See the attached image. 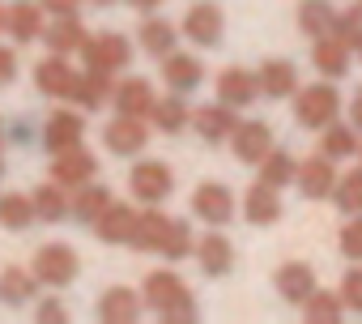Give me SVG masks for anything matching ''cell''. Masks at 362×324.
Listing matches in <instances>:
<instances>
[{"label": "cell", "instance_id": "obj_1", "mask_svg": "<svg viewBox=\"0 0 362 324\" xmlns=\"http://www.w3.org/2000/svg\"><path fill=\"white\" fill-rule=\"evenodd\" d=\"M141 299L166 324H188V320H197V299H192V290L184 286V277H179L175 269H153L145 277V286H141Z\"/></svg>", "mask_w": 362, "mask_h": 324}, {"label": "cell", "instance_id": "obj_2", "mask_svg": "<svg viewBox=\"0 0 362 324\" xmlns=\"http://www.w3.org/2000/svg\"><path fill=\"white\" fill-rule=\"evenodd\" d=\"M294 120H298L303 128H311V132H320V128H328L332 120H341V94L332 90L328 77L294 94Z\"/></svg>", "mask_w": 362, "mask_h": 324}, {"label": "cell", "instance_id": "obj_3", "mask_svg": "<svg viewBox=\"0 0 362 324\" xmlns=\"http://www.w3.org/2000/svg\"><path fill=\"white\" fill-rule=\"evenodd\" d=\"M30 273L39 277V286L64 290V286L77 282L81 256H77V248H69V243H43V248L35 252V260H30Z\"/></svg>", "mask_w": 362, "mask_h": 324}, {"label": "cell", "instance_id": "obj_4", "mask_svg": "<svg viewBox=\"0 0 362 324\" xmlns=\"http://www.w3.org/2000/svg\"><path fill=\"white\" fill-rule=\"evenodd\" d=\"M77 56H81L86 69H98V73H124V69L132 64V43H128L119 30H107V35H98V39L86 35V43L77 47Z\"/></svg>", "mask_w": 362, "mask_h": 324}, {"label": "cell", "instance_id": "obj_5", "mask_svg": "<svg viewBox=\"0 0 362 324\" xmlns=\"http://www.w3.org/2000/svg\"><path fill=\"white\" fill-rule=\"evenodd\" d=\"M128 188L141 205H162L175 192V171L166 167L162 158H141L136 167L128 171Z\"/></svg>", "mask_w": 362, "mask_h": 324}, {"label": "cell", "instance_id": "obj_6", "mask_svg": "<svg viewBox=\"0 0 362 324\" xmlns=\"http://www.w3.org/2000/svg\"><path fill=\"white\" fill-rule=\"evenodd\" d=\"M222 30H226V13L214 5V0H197V5H188L184 26H179V35H184L188 43H197V47H218Z\"/></svg>", "mask_w": 362, "mask_h": 324}, {"label": "cell", "instance_id": "obj_7", "mask_svg": "<svg viewBox=\"0 0 362 324\" xmlns=\"http://www.w3.org/2000/svg\"><path fill=\"white\" fill-rule=\"evenodd\" d=\"M103 145H107L115 158H141L145 145H149V124L136 120V115H119V111H115V120L103 128Z\"/></svg>", "mask_w": 362, "mask_h": 324}, {"label": "cell", "instance_id": "obj_8", "mask_svg": "<svg viewBox=\"0 0 362 324\" xmlns=\"http://www.w3.org/2000/svg\"><path fill=\"white\" fill-rule=\"evenodd\" d=\"M192 214L205 226H230V218H235V192L226 184H218V180H205L192 192Z\"/></svg>", "mask_w": 362, "mask_h": 324}, {"label": "cell", "instance_id": "obj_9", "mask_svg": "<svg viewBox=\"0 0 362 324\" xmlns=\"http://www.w3.org/2000/svg\"><path fill=\"white\" fill-rule=\"evenodd\" d=\"M94 171H98V158H94L86 145H69V149H56V154H52V180L64 184L69 192L81 188V184H90Z\"/></svg>", "mask_w": 362, "mask_h": 324}, {"label": "cell", "instance_id": "obj_10", "mask_svg": "<svg viewBox=\"0 0 362 324\" xmlns=\"http://www.w3.org/2000/svg\"><path fill=\"white\" fill-rule=\"evenodd\" d=\"M294 184H298V192H303L307 201H332V188H337V167H332V158H324V154L303 158Z\"/></svg>", "mask_w": 362, "mask_h": 324}, {"label": "cell", "instance_id": "obj_11", "mask_svg": "<svg viewBox=\"0 0 362 324\" xmlns=\"http://www.w3.org/2000/svg\"><path fill=\"white\" fill-rule=\"evenodd\" d=\"M73 86H77V69L69 64V56L47 52V60L35 64V90L43 98H73Z\"/></svg>", "mask_w": 362, "mask_h": 324}, {"label": "cell", "instance_id": "obj_12", "mask_svg": "<svg viewBox=\"0 0 362 324\" xmlns=\"http://www.w3.org/2000/svg\"><path fill=\"white\" fill-rule=\"evenodd\" d=\"M162 81H166V90H175V94H197L201 86H205V64L192 56V52H170V56H162Z\"/></svg>", "mask_w": 362, "mask_h": 324}, {"label": "cell", "instance_id": "obj_13", "mask_svg": "<svg viewBox=\"0 0 362 324\" xmlns=\"http://www.w3.org/2000/svg\"><path fill=\"white\" fill-rule=\"evenodd\" d=\"M235 128H239V115H235V107H226V103H209V107H197V111H192V132H197L205 145H226Z\"/></svg>", "mask_w": 362, "mask_h": 324}, {"label": "cell", "instance_id": "obj_14", "mask_svg": "<svg viewBox=\"0 0 362 324\" xmlns=\"http://www.w3.org/2000/svg\"><path fill=\"white\" fill-rule=\"evenodd\" d=\"M230 149L239 162H247V167H260V158L273 149V128L264 120H239V128L230 132Z\"/></svg>", "mask_w": 362, "mask_h": 324}, {"label": "cell", "instance_id": "obj_15", "mask_svg": "<svg viewBox=\"0 0 362 324\" xmlns=\"http://www.w3.org/2000/svg\"><path fill=\"white\" fill-rule=\"evenodd\" d=\"M349 56H354V47L341 43L337 35H320V39H311V64H315V73L328 77V81H341V77L349 73Z\"/></svg>", "mask_w": 362, "mask_h": 324}, {"label": "cell", "instance_id": "obj_16", "mask_svg": "<svg viewBox=\"0 0 362 324\" xmlns=\"http://www.w3.org/2000/svg\"><path fill=\"white\" fill-rule=\"evenodd\" d=\"M111 103H115V111H119V115L149 120V111H153L158 94H153V86H149L145 77H119V81H115V90H111Z\"/></svg>", "mask_w": 362, "mask_h": 324}, {"label": "cell", "instance_id": "obj_17", "mask_svg": "<svg viewBox=\"0 0 362 324\" xmlns=\"http://www.w3.org/2000/svg\"><path fill=\"white\" fill-rule=\"evenodd\" d=\"M281 188H273V184H264V180H256L247 192H243V218L252 222V226H273V222H281Z\"/></svg>", "mask_w": 362, "mask_h": 324}, {"label": "cell", "instance_id": "obj_18", "mask_svg": "<svg viewBox=\"0 0 362 324\" xmlns=\"http://www.w3.org/2000/svg\"><path fill=\"white\" fill-rule=\"evenodd\" d=\"M256 86H260V94L264 98H273V103H281V98H294L298 94V69L290 64V60H264L260 69H256Z\"/></svg>", "mask_w": 362, "mask_h": 324}, {"label": "cell", "instance_id": "obj_19", "mask_svg": "<svg viewBox=\"0 0 362 324\" xmlns=\"http://www.w3.org/2000/svg\"><path fill=\"white\" fill-rule=\"evenodd\" d=\"M197 265L209 273V277H226L235 269V248L230 239L222 235V226H209V235L197 239Z\"/></svg>", "mask_w": 362, "mask_h": 324}, {"label": "cell", "instance_id": "obj_20", "mask_svg": "<svg viewBox=\"0 0 362 324\" xmlns=\"http://www.w3.org/2000/svg\"><path fill=\"white\" fill-rule=\"evenodd\" d=\"M43 18H47V13H43L39 0H18V5H9V26H5V35H9L18 47H26V43L43 39V30H47Z\"/></svg>", "mask_w": 362, "mask_h": 324}, {"label": "cell", "instance_id": "obj_21", "mask_svg": "<svg viewBox=\"0 0 362 324\" xmlns=\"http://www.w3.org/2000/svg\"><path fill=\"white\" fill-rule=\"evenodd\" d=\"M86 141V120L81 111H52L47 124H43V145L56 154V149H69V145H81Z\"/></svg>", "mask_w": 362, "mask_h": 324}, {"label": "cell", "instance_id": "obj_22", "mask_svg": "<svg viewBox=\"0 0 362 324\" xmlns=\"http://www.w3.org/2000/svg\"><path fill=\"white\" fill-rule=\"evenodd\" d=\"M30 201H35V218H39V222H47V226H56V222L73 218V197H69V188H64V184H56V180L39 184V188L30 192Z\"/></svg>", "mask_w": 362, "mask_h": 324}, {"label": "cell", "instance_id": "obj_23", "mask_svg": "<svg viewBox=\"0 0 362 324\" xmlns=\"http://www.w3.org/2000/svg\"><path fill=\"white\" fill-rule=\"evenodd\" d=\"M141 307H145V299H141L136 290L111 286V290H103V299H98V320H103V324H132V320L141 316Z\"/></svg>", "mask_w": 362, "mask_h": 324}, {"label": "cell", "instance_id": "obj_24", "mask_svg": "<svg viewBox=\"0 0 362 324\" xmlns=\"http://www.w3.org/2000/svg\"><path fill=\"white\" fill-rule=\"evenodd\" d=\"M260 98V86H256V73H247V69H222V77H218V103H226V107H252Z\"/></svg>", "mask_w": 362, "mask_h": 324}, {"label": "cell", "instance_id": "obj_25", "mask_svg": "<svg viewBox=\"0 0 362 324\" xmlns=\"http://www.w3.org/2000/svg\"><path fill=\"white\" fill-rule=\"evenodd\" d=\"M111 90H115V73H98V69H86L77 73V86H73V103L81 111H98L111 103Z\"/></svg>", "mask_w": 362, "mask_h": 324}, {"label": "cell", "instance_id": "obj_26", "mask_svg": "<svg viewBox=\"0 0 362 324\" xmlns=\"http://www.w3.org/2000/svg\"><path fill=\"white\" fill-rule=\"evenodd\" d=\"M149 124L162 132V137H179L188 124H192V107L184 103V94H166V98H158L153 103V111H149Z\"/></svg>", "mask_w": 362, "mask_h": 324}, {"label": "cell", "instance_id": "obj_27", "mask_svg": "<svg viewBox=\"0 0 362 324\" xmlns=\"http://www.w3.org/2000/svg\"><path fill=\"white\" fill-rule=\"evenodd\" d=\"M136 43H141V52H145V56L162 60V56H170V52L179 47V30H175L170 22H162V18L145 13V22L136 26Z\"/></svg>", "mask_w": 362, "mask_h": 324}, {"label": "cell", "instance_id": "obj_28", "mask_svg": "<svg viewBox=\"0 0 362 324\" xmlns=\"http://www.w3.org/2000/svg\"><path fill=\"white\" fill-rule=\"evenodd\" d=\"M166 226H170V218L162 214V205H145V209H136V226H132L128 248H136V252H158Z\"/></svg>", "mask_w": 362, "mask_h": 324}, {"label": "cell", "instance_id": "obj_29", "mask_svg": "<svg viewBox=\"0 0 362 324\" xmlns=\"http://www.w3.org/2000/svg\"><path fill=\"white\" fill-rule=\"evenodd\" d=\"M132 226H136V209H132V205L111 201V205L98 214L94 235H98L103 243H128V239H132Z\"/></svg>", "mask_w": 362, "mask_h": 324}, {"label": "cell", "instance_id": "obj_30", "mask_svg": "<svg viewBox=\"0 0 362 324\" xmlns=\"http://www.w3.org/2000/svg\"><path fill=\"white\" fill-rule=\"evenodd\" d=\"M273 286H277V294H281L286 303H303V299L315 290V269H311L307 260H290V265L277 269Z\"/></svg>", "mask_w": 362, "mask_h": 324}, {"label": "cell", "instance_id": "obj_31", "mask_svg": "<svg viewBox=\"0 0 362 324\" xmlns=\"http://www.w3.org/2000/svg\"><path fill=\"white\" fill-rule=\"evenodd\" d=\"M35 294H39V277L30 269H18V265L0 269V303H5V307L35 303Z\"/></svg>", "mask_w": 362, "mask_h": 324}, {"label": "cell", "instance_id": "obj_32", "mask_svg": "<svg viewBox=\"0 0 362 324\" xmlns=\"http://www.w3.org/2000/svg\"><path fill=\"white\" fill-rule=\"evenodd\" d=\"M43 43H47V52H56V56H73V52L86 43L81 18H52L47 30H43Z\"/></svg>", "mask_w": 362, "mask_h": 324}, {"label": "cell", "instance_id": "obj_33", "mask_svg": "<svg viewBox=\"0 0 362 324\" xmlns=\"http://www.w3.org/2000/svg\"><path fill=\"white\" fill-rule=\"evenodd\" d=\"M320 154H324V158H332V162L358 158V128H354V124L332 120L328 128H320Z\"/></svg>", "mask_w": 362, "mask_h": 324}, {"label": "cell", "instance_id": "obj_34", "mask_svg": "<svg viewBox=\"0 0 362 324\" xmlns=\"http://www.w3.org/2000/svg\"><path fill=\"white\" fill-rule=\"evenodd\" d=\"M115 197H111V188H103V184H81V188H73V218L77 222H86V226H94L98 222V214L111 205Z\"/></svg>", "mask_w": 362, "mask_h": 324}, {"label": "cell", "instance_id": "obj_35", "mask_svg": "<svg viewBox=\"0 0 362 324\" xmlns=\"http://www.w3.org/2000/svg\"><path fill=\"white\" fill-rule=\"evenodd\" d=\"M298 307H303V320H307V324H337V320L345 316L341 294H337V290H320V286H315Z\"/></svg>", "mask_w": 362, "mask_h": 324}, {"label": "cell", "instance_id": "obj_36", "mask_svg": "<svg viewBox=\"0 0 362 324\" xmlns=\"http://www.w3.org/2000/svg\"><path fill=\"white\" fill-rule=\"evenodd\" d=\"M298 30L307 35V39H320V35H328L332 30V22H337V9L328 5V0H298Z\"/></svg>", "mask_w": 362, "mask_h": 324}, {"label": "cell", "instance_id": "obj_37", "mask_svg": "<svg viewBox=\"0 0 362 324\" xmlns=\"http://www.w3.org/2000/svg\"><path fill=\"white\" fill-rule=\"evenodd\" d=\"M294 175H298V162H294L290 149H277V145H273V149L260 158V180H264V184H273V188H290Z\"/></svg>", "mask_w": 362, "mask_h": 324}, {"label": "cell", "instance_id": "obj_38", "mask_svg": "<svg viewBox=\"0 0 362 324\" xmlns=\"http://www.w3.org/2000/svg\"><path fill=\"white\" fill-rule=\"evenodd\" d=\"M30 222H39V218H35V201L26 192H0V226L22 235Z\"/></svg>", "mask_w": 362, "mask_h": 324}, {"label": "cell", "instance_id": "obj_39", "mask_svg": "<svg viewBox=\"0 0 362 324\" xmlns=\"http://www.w3.org/2000/svg\"><path fill=\"white\" fill-rule=\"evenodd\" d=\"M192 252H197V243H192V222L170 218V226H166V235H162L158 256H166V260H188Z\"/></svg>", "mask_w": 362, "mask_h": 324}, {"label": "cell", "instance_id": "obj_40", "mask_svg": "<svg viewBox=\"0 0 362 324\" xmlns=\"http://www.w3.org/2000/svg\"><path fill=\"white\" fill-rule=\"evenodd\" d=\"M332 205H337L341 214H362V167L349 171V175H337Z\"/></svg>", "mask_w": 362, "mask_h": 324}, {"label": "cell", "instance_id": "obj_41", "mask_svg": "<svg viewBox=\"0 0 362 324\" xmlns=\"http://www.w3.org/2000/svg\"><path fill=\"white\" fill-rule=\"evenodd\" d=\"M337 248H341L345 260L362 265V214H349V222H345L341 235H337Z\"/></svg>", "mask_w": 362, "mask_h": 324}, {"label": "cell", "instance_id": "obj_42", "mask_svg": "<svg viewBox=\"0 0 362 324\" xmlns=\"http://www.w3.org/2000/svg\"><path fill=\"white\" fill-rule=\"evenodd\" d=\"M328 35H337L341 43H349V47H354V43L362 39V9L354 5V9L337 13V22H332V30H328Z\"/></svg>", "mask_w": 362, "mask_h": 324}, {"label": "cell", "instance_id": "obj_43", "mask_svg": "<svg viewBox=\"0 0 362 324\" xmlns=\"http://www.w3.org/2000/svg\"><path fill=\"white\" fill-rule=\"evenodd\" d=\"M341 303H345V311H358L362 316V269H345V277H341Z\"/></svg>", "mask_w": 362, "mask_h": 324}, {"label": "cell", "instance_id": "obj_44", "mask_svg": "<svg viewBox=\"0 0 362 324\" xmlns=\"http://www.w3.org/2000/svg\"><path fill=\"white\" fill-rule=\"evenodd\" d=\"M35 320H39V324H64V320H69V311H64V303H60L56 294H47V299H39Z\"/></svg>", "mask_w": 362, "mask_h": 324}, {"label": "cell", "instance_id": "obj_45", "mask_svg": "<svg viewBox=\"0 0 362 324\" xmlns=\"http://www.w3.org/2000/svg\"><path fill=\"white\" fill-rule=\"evenodd\" d=\"M39 5H43V13H52V18H77L86 0H39Z\"/></svg>", "mask_w": 362, "mask_h": 324}, {"label": "cell", "instance_id": "obj_46", "mask_svg": "<svg viewBox=\"0 0 362 324\" xmlns=\"http://www.w3.org/2000/svg\"><path fill=\"white\" fill-rule=\"evenodd\" d=\"M18 77V52L13 47H0V86H9Z\"/></svg>", "mask_w": 362, "mask_h": 324}, {"label": "cell", "instance_id": "obj_47", "mask_svg": "<svg viewBox=\"0 0 362 324\" xmlns=\"http://www.w3.org/2000/svg\"><path fill=\"white\" fill-rule=\"evenodd\" d=\"M349 124H354V128L362 132V86H358V94L349 98Z\"/></svg>", "mask_w": 362, "mask_h": 324}, {"label": "cell", "instance_id": "obj_48", "mask_svg": "<svg viewBox=\"0 0 362 324\" xmlns=\"http://www.w3.org/2000/svg\"><path fill=\"white\" fill-rule=\"evenodd\" d=\"M132 9H141V13H158L162 9V0H128Z\"/></svg>", "mask_w": 362, "mask_h": 324}, {"label": "cell", "instance_id": "obj_49", "mask_svg": "<svg viewBox=\"0 0 362 324\" xmlns=\"http://www.w3.org/2000/svg\"><path fill=\"white\" fill-rule=\"evenodd\" d=\"M13 141H18V145H26V141H30V128H26V124H18V128H13Z\"/></svg>", "mask_w": 362, "mask_h": 324}, {"label": "cell", "instance_id": "obj_50", "mask_svg": "<svg viewBox=\"0 0 362 324\" xmlns=\"http://www.w3.org/2000/svg\"><path fill=\"white\" fill-rule=\"evenodd\" d=\"M5 26H9V9L0 5V35H5Z\"/></svg>", "mask_w": 362, "mask_h": 324}, {"label": "cell", "instance_id": "obj_51", "mask_svg": "<svg viewBox=\"0 0 362 324\" xmlns=\"http://www.w3.org/2000/svg\"><path fill=\"white\" fill-rule=\"evenodd\" d=\"M354 56H358V60H362V39H358V43H354Z\"/></svg>", "mask_w": 362, "mask_h": 324}, {"label": "cell", "instance_id": "obj_52", "mask_svg": "<svg viewBox=\"0 0 362 324\" xmlns=\"http://www.w3.org/2000/svg\"><path fill=\"white\" fill-rule=\"evenodd\" d=\"M90 5H115V0H90Z\"/></svg>", "mask_w": 362, "mask_h": 324}, {"label": "cell", "instance_id": "obj_53", "mask_svg": "<svg viewBox=\"0 0 362 324\" xmlns=\"http://www.w3.org/2000/svg\"><path fill=\"white\" fill-rule=\"evenodd\" d=\"M0 145H5V120H0Z\"/></svg>", "mask_w": 362, "mask_h": 324}, {"label": "cell", "instance_id": "obj_54", "mask_svg": "<svg viewBox=\"0 0 362 324\" xmlns=\"http://www.w3.org/2000/svg\"><path fill=\"white\" fill-rule=\"evenodd\" d=\"M358 162H362V141H358Z\"/></svg>", "mask_w": 362, "mask_h": 324}, {"label": "cell", "instance_id": "obj_55", "mask_svg": "<svg viewBox=\"0 0 362 324\" xmlns=\"http://www.w3.org/2000/svg\"><path fill=\"white\" fill-rule=\"evenodd\" d=\"M0 180H5V162H0Z\"/></svg>", "mask_w": 362, "mask_h": 324}, {"label": "cell", "instance_id": "obj_56", "mask_svg": "<svg viewBox=\"0 0 362 324\" xmlns=\"http://www.w3.org/2000/svg\"><path fill=\"white\" fill-rule=\"evenodd\" d=\"M358 9H362V0H358Z\"/></svg>", "mask_w": 362, "mask_h": 324}]
</instances>
